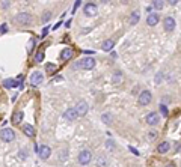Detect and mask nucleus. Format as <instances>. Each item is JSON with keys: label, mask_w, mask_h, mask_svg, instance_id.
I'll list each match as a JSON object with an SVG mask.
<instances>
[{"label": "nucleus", "mask_w": 181, "mask_h": 167, "mask_svg": "<svg viewBox=\"0 0 181 167\" xmlns=\"http://www.w3.org/2000/svg\"><path fill=\"white\" fill-rule=\"evenodd\" d=\"M94 66H95V59H92V57H84V59H81L80 62L75 63V68H80V69H84V71L94 69Z\"/></svg>", "instance_id": "f257e3e1"}, {"label": "nucleus", "mask_w": 181, "mask_h": 167, "mask_svg": "<svg viewBox=\"0 0 181 167\" xmlns=\"http://www.w3.org/2000/svg\"><path fill=\"white\" fill-rule=\"evenodd\" d=\"M14 20L20 26H29V24H32V15L29 12H20L18 15H15Z\"/></svg>", "instance_id": "f03ea898"}, {"label": "nucleus", "mask_w": 181, "mask_h": 167, "mask_svg": "<svg viewBox=\"0 0 181 167\" xmlns=\"http://www.w3.org/2000/svg\"><path fill=\"white\" fill-rule=\"evenodd\" d=\"M0 138H2L5 143H11L15 140V131L12 128H3L0 131Z\"/></svg>", "instance_id": "7ed1b4c3"}, {"label": "nucleus", "mask_w": 181, "mask_h": 167, "mask_svg": "<svg viewBox=\"0 0 181 167\" xmlns=\"http://www.w3.org/2000/svg\"><path fill=\"white\" fill-rule=\"evenodd\" d=\"M77 161H78V164H81V165H87L91 161H92V152L87 150V149L81 150V152L78 153V156H77Z\"/></svg>", "instance_id": "20e7f679"}, {"label": "nucleus", "mask_w": 181, "mask_h": 167, "mask_svg": "<svg viewBox=\"0 0 181 167\" xmlns=\"http://www.w3.org/2000/svg\"><path fill=\"white\" fill-rule=\"evenodd\" d=\"M151 99H152V93L149 90H142L140 95H139L137 102H139V105H148L151 102Z\"/></svg>", "instance_id": "39448f33"}, {"label": "nucleus", "mask_w": 181, "mask_h": 167, "mask_svg": "<svg viewBox=\"0 0 181 167\" xmlns=\"http://www.w3.org/2000/svg\"><path fill=\"white\" fill-rule=\"evenodd\" d=\"M163 27H164L166 32H173L175 27H176L175 18H172V17H164V18H163Z\"/></svg>", "instance_id": "423d86ee"}, {"label": "nucleus", "mask_w": 181, "mask_h": 167, "mask_svg": "<svg viewBox=\"0 0 181 167\" xmlns=\"http://www.w3.org/2000/svg\"><path fill=\"white\" fill-rule=\"evenodd\" d=\"M145 122H146L149 126H155V125H158V122H160V116H158L155 111H151V113H148V114L145 116Z\"/></svg>", "instance_id": "0eeeda50"}, {"label": "nucleus", "mask_w": 181, "mask_h": 167, "mask_svg": "<svg viewBox=\"0 0 181 167\" xmlns=\"http://www.w3.org/2000/svg\"><path fill=\"white\" fill-rule=\"evenodd\" d=\"M42 81H44V74L41 71H35V72L30 74V84L32 86H38Z\"/></svg>", "instance_id": "6e6552de"}, {"label": "nucleus", "mask_w": 181, "mask_h": 167, "mask_svg": "<svg viewBox=\"0 0 181 167\" xmlns=\"http://www.w3.org/2000/svg\"><path fill=\"white\" fill-rule=\"evenodd\" d=\"M38 155H39V158L44 159V161L48 159L50 155H51V149H50V146H47V144L39 146V147H38Z\"/></svg>", "instance_id": "1a4fd4ad"}, {"label": "nucleus", "mask_w": 181, "mask_h": 167, "mask_svg": "<svg viewBox=\"0 0 181 167\" xmlns=\"http://www.w3.org/2000/svg\"><path fill=\"white\" fill-rule=\"evenodd\" d=\"M83 11H84V15H86V17H94V15L97 14V5L92 3V2H89V3L84 5Z\"/></svg>", "instance_id": "9d476101"}, {"label": "nucleus", "mask_w": 181, "mask_h": 167, "mask_svg": "<svg viewBox=\"0 0 181 167\" xmlns=\"http://www.w3.org/2000/svg\"><path fill=\"white\" fill-rule=\"evenodd\" d=\"M75 111H77V116L80 117V116H84L86 113H87V110H89V105H87V102L86 101H80L75 107Z\"/></svg>", "instance_id": "9b49d317"}, {"label": "nucleus", "mask_w": 181, "mask_h": 167, "mask_svg": "<svg viewBox=\"0 0 181 167\" xmlns=\"http://www.w3.org/2000/svg\"><path fill=\"white\" fill-rule=\"evenodd\" d=\"M77 117L78 116H77V111H75L74 107H69L63 111V119H66V120H75Z\"/></svg>", "instance_id": "f8f14e48"}, {"label": "nucleus", "mask_w": 181, "mask_h": 167, "mask_svg": "<svg viewBox=\"0 0 181 167\" xmlns=\"http://www.w3.org/2000/svg\"><path fill=\"white\" fill-rule=\"evenodd\" d=\"M158 21H160V17H158L157 14L149 12V15H148V18H146V24H148V26H151V27H154V26H157V24H158Z\"/></svg>", "instance_id": "ddd939ff"}, {"label": "nucleus", "mask_w": 181, "mask_h": 167, "mask_svg": "<svg viewBox=\"0 0 181 167\" xmlns=\"http://www.w3.org/2000/svg\"><path fill=\"white\" fill-rule=\"evenodd\" d=\"M113 47H115V41H113V39H106V41L103 42V45H101L103 51H112Z\"/></svg>", "instance_id": "4468645a"}, {"label": "nucleus", "mask_w": 181, "mask_h": 167, "mask_svg": "<svg viewBox=\"0 0 181 167\" xmlns=\"http://www.w3.org/2000/svg\"><path fill=\"white\" fill-rule=\"evenodd\" d=\"M169 149H170L169 141H161V143H158V146H157V152H158V153H166Z\"/></svg>", "instance_id": "2eb2a0df"}, {"label": "nucleus", "mask_w": 181, "mask_h": 167, "mask_svg": "<svg viewBox=\"0 0 181 167\" xmlns=\"http://www.w3.org/2000/svg\"><path fill=\"white\" fill-rule=\"evenodd\" d=\"M139 20H140V12L136 9V11H133V12H131V15H130V24H131V26H134V24H137V23H139Z\"/></svg>", "instance_id": "dca6fc26"}, {"label": "nucleus", "mask_w": 181, "mask_h": 167, "mask_svg": "<svg viewBox=\"0 0 181 167\" xmlns=\"http://www.w3.org/2000/svg\"><path fill=\"white\" fill-rule=\"evenodd\" d=\"M23 132H24L27 137H35V128H33L32 125H29V123L23 125Z\"/></svg>", "instance_id": "f3484780"}, {"label": "nucleus", "mask_w": 181, "mask_h": 167, "mask_svg": "<svg viewBox=\"0 0 181 167\" xmlns=\"http://www.w3.org/2000/svg\"><path fill=\"white\" fill-rule=\"evenodd\" d=\"M3 86H5L6 89H12V87H17V86H18V81H17L15 78H6V80L3 81Z\"/></svg>", "instance_id": "a211bd4d"}, {"label": "nucleus", "mask_w": 181, "mask_h": 167, "mask_svg": "<svg viewBox=\"0 0 181 167\" xmlns=\"http://www.w3.org/2000/svg\"><path fill=\"white\" fill-rule=\"evenodd\" d=\"M72 57V50L71 48H63L62 51H60V59L62 60H68V59H71Z\"/></svg>", "instance_id": "6ab92c4d"}, {"label": "nucleus", "mask_w": 181, "mask_h": 167, "mask_svg": "<svg viewBox=\"0 0 181 167\" xmlns=\"http://www.w3.org/2000/svg\"><path fill=\"white\" fill-rule=\"evenodd\" d=\"M23 111H17V113H14V116H12V123L14 125H18L21 120H23Z\"/></svg>", "instance_id": "aec40b11"}, {"label": "nucleus", "mask_w": 181, "mask_h": 167, "mask_svg": "<svg viewBox=\"0 0 181 167\" xmlns=\"http://www.w3.org/2000/svg\"><path fill=\"white\" fill-rule=\"evenodd\" d=\"M163 5H164L163 0H152L151 8H154V9H157V11H161V9H163Z\"/></svg>", "instance_id": "412c9836"}, {"label": "nucleus", "mask_w": 181, "mask_h": 167, "mask_svg": "<svg viewBox=\"0 0 181 167\" xmlns=\"http://www.w3.org/2000/svg\"><path fill=\"white\" fill-rule=\"evenodd\" d=\"M56 69H57V66L54 63H45V72L47 74H53V72H56Z\"/></svg>", "instance_id": "4be33fe9"}, {"label": "nucleus", "mask_w": 181, "mask_h": 167, "mask_svg": "<svg viewBox=\"0 0 181 167\" xmlns=\"http://www.w3.org/2000/svg\"><path fill=\"white\" fill-rule=\"evenodd\" d=\"M101 119H103V122H104L106 125H110V123H112V114H110V113H104V114L101 116Z\"/></svg>", "instance_id": "5701e85b"}, {"label": "nucleus", "mask_w": 181, "mask_h": 167, "mask_svg": "<svg viewBox=\"0 0 181 167\" xmlns=\"http://www.w3.org/2000/svg\"><path fill=\"white\" fill-rule=\"evenodd\" d=\"M158 110H160V113H161V114H163L164 117H166V116L169 114V110H167V107H166V104H163V102H161V104L158 105Z\"/></svg>", "instance_id": "b1692460"}, {"label": "nucleus", "mask_w": 181, "mask_h": 167, "mask_svg": "<svg viewBox=\"0 0 181 167\" xmlns=\"http://www.w3.org/2000/svg\"><path fill=\"white\" fill-rule=\"evenodd\" d=\"M44 57H45V56H44V51H38L36 56H35V62H36V63H41V62L44 60Z\"/></svg>", "instance_id": "393cba45"}, {"label": "nucleus", "mask_w": 181, "mask_h": 167, "mask_svg": "<svg viewBox=\"0 0 181 167\" xmlns=\"http://www.w3.org/2000/svg\"><path fill=\"white\" fill-rule=\"evenodd\" d=\"M106 164H107V159H106L104 156H100L98 161H97V165H98V167H103V165H106Z\"/></svg>", "instance_id": "a878e982"}, {"label": "nucleus", "mask_w": 181, "mask_h": 167, "mask_svg": "<svg viewBox=\"0 0 181 167\" xmlns=\"http://www.w3.org/2000/svg\"><path fill=\"white\" fill-rule=\"evenodd\" d=\"M8 30H9V27H8V24H6V23H3L2 26H0V35H5Z\"/></svg>", "instance_id": "bb28decb"}, {"label": "nucleus", "mask_w": 181, "mask_h": 167, "mask_svg": "<svg viewBox=\"0 0 181 167\" xmlns=\"http://www.w3.org/2000/svg\"><path fill=\"white\" fill-rule=\"evenodd\" d=\"M106 146H107V149H109V150H113V149L116 147L115 141H112V140H107V141H106Z\"/></svg>", "instance_id": "cd10ccee"}, {"label": "nucleus", "mask_w": 181, "mask_h": 167, "mask_svg": "<svg viewBox=\"0 0 181 167\" xmlns=\"http://www.w3.org/2000/svg\"><path fill=\"white\" fill-rule=\"evenodd\" d=\"M148 138H149V140H155V138H157V131L151 129V131L148 132Z\"/></svg>", "instance_id": "c85d7f7f"}, {"label": "nucleus", "mask_w": 181, "mask_h": 167, "mask_svg": "<svg viewBox=\"0 0 181 167\" xmlns=\"http://www.w3.org/2000/svg\"><path fill=\"white\" fill-rule=\"evenodd\" d=\"M121 78H122V74L118 71V72L113 75V81H115V83H119V81H121Z\"/></svg>", "instance_id": "c756f323"}, {"label": "nucleus", "mask_w": 181, "mask_h": 167, "mask_svg": "<svg viewBox=\"0 0 181 167\" xmlns=\"http://www.w3.org/2000/svg\"><path fill=\"white\" fill-rule=\"evenodd\" d=\"M80 5H81V0H75V3H74V6H72V11H71V12H72V14H74V12H77V9H78V6H80Z\"/></svg>", "instance_id": "7c9ffc66"}, {"label": "nucleus", "mask_w": 181, "mask_h": 167, "mask_svg": "<svg viewBox=\"0 0 181 167\" xmlns=\"http://www.w3.org/2000/svg\"><path fill=\"white\" fill-rule=\"evenodd\" d=\"M50 17H51V12H48V11H47V12L42 15V23H47V21L50 20Z\"/></svg>", "instance_id": "2f4dec72"}, {"label": "nucleus", "mask_w": 181, "mask_h": 167, "mask_svg": "<svg viewBox=\"0 0 181 167\" xmlns=\"http://www.w3.org/2000/svg\"><path fill=\"white\" fill-rule=\"evenodd\" d=\"M18 155H20V158H21V159H26V158H27V152H26L24 149H21V150L18 152Z\"/></svg>", "instance_id": "473e14b6"}, {"label": "nucleus", "mask_w": 181, "mask_h": 167, "mask_svg": "<svg viewBox=\"0 0 181 167\" xmlns=\"http://www.w3.org/2000/svg\"><path fill=\"white\" fill-rule=\"evenodd\" d=\"M161 78H163V72H158V74H157V77H155V83H157V84H160Z\"/></svg>", "instance_id": "72a5a7b5"}, {"label": "nucleus", "mask_w": 181, "mask_h": 167, "mask_svg": "<svg viewBox=\"0 0 181 167\" xmlns=\"http://www.w3.org/2000/svg\"><path fill=\"white\" fill-rule=\"evenodd\" d=\"M47 33H48V26H45V27L42 29V32H41V38H44V36H47Z\"/></svg>", "instance_id": "f704fd0d"}, {"label": "nucleus", "mask_w": 181, "mask_h": 167, "mask_svg": "<svg viewBox=\"0 0 181 167\" xmlns=\"http://www.w3.org/2000/svg\"><path fill=\"white\" fill-rule=\"evenodd\" d=\"M35 48V39H30L29 41V51H32Z\"/></svg>", "instance_id": "c9c22d12"}, {"label": "nucleus", "mask_w": 181, "mask_h": 167, "mask_svg": "<svg viewBox=\"0 0 181 167\" xmlns=\"http://www.w3.org/2000/svg\"><path fill=\"white\" fill-rule=\"evenodd\" d=\"M128 149H130V152H133V153H134V155H139V152H137V150H136V149H134V147H133V146H130V147H128Z\"/></svg>", "instance_id": "e433bc0d"}, {"label": "nucleus", "mask_w": 181, "mask_h": 167, "mask_svg": "<svg viewBox=\"0 0 181 167\" xmlns=\"http://www.w3.org/2000/svg\"><path fill=\"white\" fill-rule=\"evenodd\" d=\"M178 2H179V0H167V3H169V5H176Z\"/></svg>", "instance_id": "4c0bfd02"}, {"label": "nucleus", "mask_w": 181, "mask_h": 167, "mask_svg": "<svg viewBox=\"0 0 181 167\" xmlns=\"http://www.w3.org/2000/svg\"><path fill=\"white\" fill-rule=\"evenodd\" d=\"M69 26H71V20H68V21L65 23V27H69Z\"/></svg>", "instance_id": "58836bf2"}, {"label": "nucleus", "mask_w": 181, "mask_h": 167, "mask_svg": "<svg viewBox=\"0 0 181 167\" xmlns=\"http://www.w3.org/2000/svg\"><path fill=\"white\" fill-rule=\"evenodd\" d=\"M9 3H8V0H3V8H6Z\"/></svg>", "instance_id": "ea45409f"}, {"label": "nucleus", "mask_w": 181, "mask_h": 167, "mask_svg": "<svg viewBox=\"0 0 181 167\" xmlns=\"http://www.w3.org/2000/svg\"><path fill=\"white\" fill-rule=\"evenodd\" d=\"M59 27H60V23H57V24H54V27H53V29L56 30V29H59Z\"/></svg>", "instance_id": "a19ab883"}]
</instances>
